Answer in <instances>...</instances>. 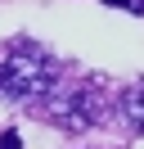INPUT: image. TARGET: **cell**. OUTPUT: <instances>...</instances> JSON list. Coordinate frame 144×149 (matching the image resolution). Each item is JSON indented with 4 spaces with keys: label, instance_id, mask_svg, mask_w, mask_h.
Wrapping results in <instances>:
<instances>
[{
    "label": "cell",
    "instance_id": "6da1fadb",
    "mask_svg": "<svg viewBox=\"0 0 144 149\" xmlns=\"http://www.w3.org/2000/svg\"><path fill=\"white\" fill-rule=\"evenodd\" d=\"M59 86V68L45 50L18 45L9 59H0V95L5 100H45Z\"/></svg>",
    "mask_w": 144,
    "mask_h": 149
},
{
    "label": "cell",
    "instance_id": "7a4b0ae2",
    "mask_svg": "<svg viewBox=\"0 0 144 149\" xmlns=\"http://www.w3.org/2000/svg\"><path fill=\"white\" fill-rule=\"evenodd\" d=\"M45 118L68 127V131H81V127L104 118V104L90 86H63L59 95H45Z\"/></svg>",
    "mask_w": 144,
    "mask_h": 149
},
{
    "label": "cell",
    "instance_id": "3957f363",
    "mask_svg": "<svg viewBox=\"0 0 144 149\" xmlns=\"http://www.w3.org/2000/svg\"><path fill=\"white\" fill-rule=\"evenodd\" d=\"M122 118H126V127H135V131H144V81H135V86H126L122 91Z\"/></svg>",
    "mask_w": 144,
    "mask_h": 149
},
{
    "label": "cell",
    "instance_id": "277c9868",
    "mask_svg": "<svg viewBox=\"0 0 144 149\" xmlns=\"http://www.w3.org/2000/svg\"><path fill=\"white\" fill-rule=\"evenodd\" d=\"M104 5H113V9H131V14H144L140 0H104Z\"/></svg>",
    "mask_w": 144,
    "mask_h": 149
},
{
    "label": "cell",
    "instance_id": "5b68a950",
    "mask_svg": "<svg viewBox=\"0 0 144 149\" xmlns=\"http://www.w3.org/2000/svg\"><path fill=\"white\" fill-rule=\"evenodd\" d=\"M0 149H18V131H5L0 136Z\"/></svg>",
    "mask_w": 144,
    "mask_h": 149
},
{
    "label": "cell",
    "instance_id": "8992f818",
    "mask_svg": "<svg viewBox=\"0 0 144 149\" xmlns=\"http://www.w3.org/2000/svg\"><path fill=\"white\" fill-rule=\"evenodd\" d=\"M140 5H144V0H140Z\"/></svg>",
    "mask_w": 144,
    "mask_h": 149
}]
</instances>
